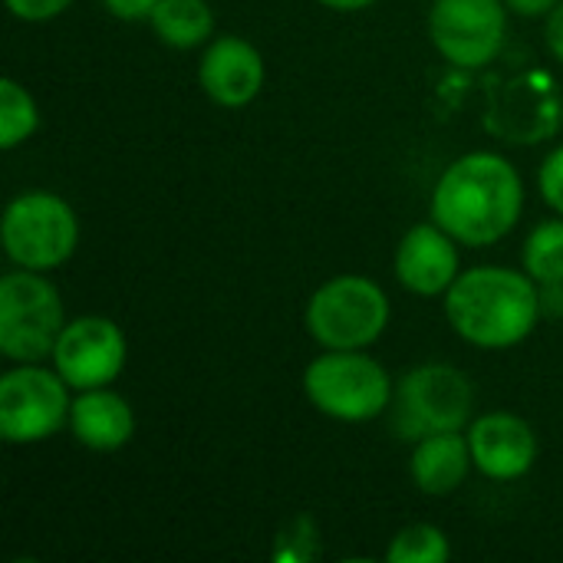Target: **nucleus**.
Segmentation results:
<instances>
[{"label":"nucleus","instance_id":"f257e3e1","mask_svg":"<svg viewBox=\"0 0 563 563\" xmlns=\"http://www.w3.org/2000/svg\"><path fill=\"white\" fill-rule=\"evenodd\" d=\"M429 214L465 247L505 241L525 214L521 172L498 152H468L435 181Z\"/></svg>","mask_w":563,"mask_h":563},{"label":"nucleus","instance_id":"f03ea898","mask_svg":"<svg viewBox=\"0 0 563 563\" xmlns=\"http://www.w3.org/2000/svg\"><path fill=\"white\" fill-rule=\"evenodd\" d=\"M449 327L478 350H511L525 343L541 313V287L528 271L482 264L459 274L442 297Z\"/></svg>","mask_w":563,"mask_h":563},{"label":"nucleus","instance_id":"7ed1b4c3","mask_svg":"<svg viewBox=\"0 0 563 563\" xmlns=\"http://www.w3.org/2000/svg\"><path fill=\"white\" fill-rule=\"evenodd\" d=\"M307 402L336 422H373L389 412L396 383L366 350H327L303 369Z\"/></svg>","mask_w":563,"mask_h":563},{"label":"nucleus","instance_id":"20e7f679","mask_svg":"<svg viewBox=\"0 0 563 563\" xmlns=\"http://www.w3.org/2000/svg\"><path fill=\"white\" fill-rule=\"evenodd\" d=\"M393 432L419 442L435 432H465L475 419V386L449 363H422L399 376L389 406Z\"/></svg>","mask_w":563,"mask_h":563},{"label":"nucleus","instance_id":"39448f33","mask_svg":"<svg viewBox=\"0 0 563 563\" xmlns=\"http://www.w3.org/2000/svg\"><path fill=\"white\" fill-rule=\"evenodd\" d=\"M389 317V297L376 280L340 274L310 294L303 327L323 350H369L386 333Z\"/></svg>","mask_w":563,"mask_h":563},{"label":"nucleus","instance_id":"423d86ee","mask_svg":"<svg viewBox=\"0 0 563 563\" xmlns=\"http://www.w3.org/2000/svg\"><path fill=\"white\" fill-rule=\"evenodd\" d=\"M3 254L13 267L56 271L79 247V218L73 205L46 188H30L10 198L0 221Z\"/></svg>","mask_w":563,"mask_h":563},{"label":"nucleus","instance_id":"0eeeda50","mask_svg":"<svg viewBox=\"0 0 563 563\" xmlns=\"http://www.w3.org/2000/svg\"><path fill=\"white\" fill-rule=\"evenodd\" d=\"M66 327L59 287L43 271L13 267L0 277V353L10 363H43Z\"/></svg>","mask_w":563,"mask_h":563},{"label":"nucleus","instance_id":"6e6552de","mask_svg":"<svg viewBox=\"0 0 563 563\" xmlns=\"http://www.w3.org/2000/svg\"><path fill=\"white\" fill-rule=\"evenodd\" d=\"M69 383L43 363H13L0 379V439L7 445H40L69 426Z\"/></svg>","mask_w":563,"mask_h":563},{"label":"nucleus","instance_id":"1a4fd4ad","mask_svg":"<svg viewBox=\"0 0 563 563\" xmlns=\"http://www.w3.org/2000/svg\"><path fill=\"white\" fill-rule=\"evenodd\" d=\"M505 0H432L429 36L439 56L455 69H485L505 49Z\"/></svg>","mask_w":563,"mask_h":563},{"label":"nucleus","instance_id":"9d476101","mask_svg":"<svg viewBox=\"0 0 563 563\" xmlns=\"http://www.w3.org/2000/svg\"><path fill=\"white\" fill-rule=\"evenodd\" d=\"M49 360L73 393L99 389V386H112L122 376L129 360V343L115 320L89 313V317L66 320Z\"/></svg>","mask_w":563,"mask_h":563},{"label":"nucleus","instance_id":"9b49d317","mask_svg":"<svg viewBox=\"0 0 563 563\" xmlns=\"http://www.w3.org/2000/svg\"><path fill=\"white\" fill-rule=\"evenodd\" d=\"M264 82H267V63L251 40L238 33L211 36V43L198 59V86L214 106L244 109L264 92Z\"/></svg>","mask_w":563,"mask_h":563},{"label":"nucleus","instance_id":"f8f14e48","mask_svg":"<svg viewBox=\"0 0 563 563\" xmlns=\"http://www.w3.org/2000/svg\"><path fill=\"white\" fill-rule=\"evenodd\" d=\"M475 472L488 482H518L538 462V435L515 412H485L465 429Z\"/></svg>","mask_w":563,"mask_h":563},{"label":"nucleus","instance_id":"ddd939ff","mask_svg":"<svg viewBox=\"0 0 563 563\" xmlns=\"http://www.w3.org/2000/svg\"><path fill=\"white\" fill-rule=\"evenodd\" d=\"M393 271L396 280L416 294V297H445L449 287L462 274L459 261V241L435 221H419L412 224L396 254H393Z\"/></svg>","mask_w":563,"mask_h":563},{"label":"nucleus","instance_id":"4468645a","mask_svg":"<svg viewBox=\"0 0 563 563\" xmlns=\"http://www.w3.org/2000/svg\"><path fill=\"white\" fill-rule=\"evenodd\" d=\"M69 432L89 452H119L135 435V412L132 402L115 393L112 386L82 389L73 396L69 409Z\"/></svg>","mask_w":563,"mask_h":563},{"label":"nucleus","instance_id":"2eb2a0df","mask_svg":"<svg viewBox=\"0 0 563 563\" xmlns=\"http://www.w3.org/2000/svg\"><path fill=\"white\" fill-rule=\"evenodd\" d=\"M475 468L468 435L465 432H435L412 442L409 455V478L429 498H445L459 492Z\"/></svg>","mask_w":563,"mask_h":563},{"label":"nucleus","instance_id":"dca6fc26","mask_svg":"<svg viewBox=\"0 0 563 563\" xmlns=\"http://www.w3.org/2000/svg\"><path fill=\"white\" fill-rule=\"evenodd\" d=\"M148 26L172 49H198L214 36V10L208 0H158Z\"/></svg>","mask_w":563,"mask_h":563},{"label":"nucleus","instance_id":"f3484780","mask_svg":"<svg viewBox=\"0 0 563 563\" xmlns=\"http://www.w3.org/2000/svg\"><path fill=\"white\" fill-rule=\"evenodd\" d=\"M525 271L538 280V287H561L563 284V214L548 218L531 228L525 251Z\"/></svg>","mask_w":563,"mask_h":563},{"label":"nucleus","instance_id":"a211bd4d","mask_svg":"<svg viewBox=\"0 0 563 563\" xmlns=\"http://www.w3.org/2000/svg\"><path fill=\"white\" fill-rule=\"evenodd\" d=\"M36 129H40V109L33 92L7 76L0 82V148L7 152L20 148L36 135Z\"/></svg>","mask_w":563,"mask_h":563},{"label":"nucleus","instance_id":"6ab92c4d","mask_svg":"<svg viewBox=\"0 0 563 563\" xmlns=\"http://www.w3.org/2000/svg\"><path fill=\"white\" fill-rule=\"evenodd\" d=\"M452 558L449 534L435 525H409L393 534L386 548L389 563H445Z\"/></svg>","mask_w":563,"mask_h":563},{"label":"nucleus","instance_id":"aec40b11","mask_svg":"<svg viewBox=\"0 0 563 563\" xmlns=\"http://www.w3.org/2000/svg\"><path fill=\"white\" fill-rule=\"evenodd\" d=\"M538 191L554 214H563V142L554 152H548V158L541 162Z\"/></svg>","mask_w":563,"mask_h":563},{"label":"nucleus","instance_id":"412c9836","mask_svg":"<svg viewBox=\"0 0 563 563\" xmlns=\"http://www.w3.org/2000/svg\"><path fill=\"white\" fill-rule=\"evenodd\" d=\"M3 3L23 23H46L73 7V0H3Z\"/></svg>","mask_w":563,"mask_h":563},{"label":"nucleus","instance_id":"4be33fe9","mask_svg":"<svg viewBox=\"0 0 563 563\" xmlns=\"http://www.w3.org/2000/svg\"><path fill=\"white\" fill-rule=\"evenodd\" d=\"M102 7H106L115 20H129V23L145 20V23H148V16H152V10L158 7V0H102Z\"/></svg>","mask_w":563,"mask_h":563},{"label":"nucleus","instance_id":"5701e85b","mask_svg":"<svg viewBox=\"0 0 563 563\" xmlns=\"http://www.w3.org/2000/svg\"><path fill=\"white\" fill-rule=\"evenodd\" d=\"M544 43H548V53L563 63V0L544 16Z\"/></svg>","mask_w":563,"mask_h":563},{"label":"nucleus","instance_id":"b1692460","mask_svg":"<svg viewBox=\"0 0 563 563\" xmlns=\"http://www.w3.org/2000/svg\"><path fill=\"white\" fill-rule=\"evenodd\" d=\"M505 3L518 16H548L561 0H505Z\"/></svg>","mask_w":563,"mask_h":563},{"label":"nucleus","instance_id":"393cba45","mask_svg":"<svg viewBox=\"0 0 563 563\" xmlns=\"http://www.w3.org/2000/svg\"><path fill=\"white\" fill-rule=\"evenodd\" d=\"M317 3L327 7V10H336V13H356V10L373 7L376 0H317Z\"/></svg>","mask_w":563,"mask_h":563}]
</instances>
